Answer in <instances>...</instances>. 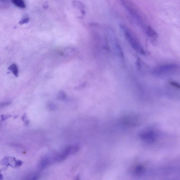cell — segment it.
Here are the masks:
<instances>
[{
	"label": "cell",
	"instance_id": "obj_6",
	"mask_svg": "<svg viewBox=\"0 0 180 180\" xmlns=\"http://www.w3.org/2000/svg\"><path fill=\"white\" fill-rule=\"evenodd\" d=\"M12 2L16 7L24 9L26 8V5L25 3L24 0H11Z\"/></svg>",
	"mask_w": 180,
	"mask_h": 180
},
{
	"label": "cell",
	"instance_id": "obj_2",
	"mask_svg": "<svg viewBox=\"0 0 180 180\" xmlns=\"http://www.w3.org/2000/svg\"><path fill=\"white\" fill-rule=\"evenodd\" d=\"M120 28L131 47L136 52L142 55H145V52L138 39L130 29L125 25L121 24Z\"/></svg>",
	"mask_w": 180,
	"mask_h": 180
},
{
	"label": "cell",
	"instance_id": "obj_3",
	"mask_svg": "<svg viewBox=\"0 0 180 180\" xmlns=\"http://www.w3.org/2000/svg\"><path fill=\"white\" fill-rule=\"evenodd\" d=\"M179 66L175 63L164 64L157 66L153 70L152 73L158 77H165L177 73L179 70Z\"/></svg>",
	"mask_w": 180,
	"mask_h": 180
},
{
	"label": "cell",
	"instance_id": "obj_4",
	"mask_svg": "<svg viewBox=\"0 0 180 180\" xmlns=\"http://www.w3.org/2000/svg\"><path fill=\"white\" fill-rule=\"evenodd\" d=\"M23 162L20 160H17L15 158L7 157L0 161V164L10 166L14 168H17L21 166Z\"/></svg>",
	"mask_w": 180,
	"mask_h": 180
},
{
	"label": "cell",
	"instance_id": "obj_5",
	"mask_svg": "<svg viewBox=\"0 0 180 180\" xmlns=\"http://www.w3.org/2000/svg\"><path fill=\"white\" fill-rule=\"evenodd\" d=\"M145 30L149 38L152 39L153 40H156L158 38V34L156 31L149 26H148Z\"/></svg>",
	"mask_w": 180,
	"mask_h": 180
},
{
	"label": "cell",
	"instance_id": "obj_8",
	"mask_svg": "<svg viewBox=\"0 0 180 180\" xmlns=\"http://www.w3.org/2000/svg\"><path fill=\"white\" fill-rule=\"evenodd\" d=\"M29 21V18L26 17L23 18L19 22V24L20 25H23L28 23Z\"/></svg>",
	"mask_w": 180,
	"mask_h": 180
},
{
	"label": "cell",
	"instance_id": "obj_10",
	"mask_svg": "<svg viewBox=\"0 0 180 180\" xmlns=\"http://www.w3.org/2000/svg\"><path fill=\"white\" fill-rule=\"evenodd\" d=\"M10 102H9L1 103H0V108L5 107L6 106V105H9L10 104Z\"/></svg>",
	"mask_w": 180,
	"mask_h": 180
},
{
	"label": "cell",
	"instance_id": "obj_11",
	"mask_svg": "<svg viewBox=\"0 0 180 180\" xmlns=\"http://www.w3.org/2000/svg\"><path fill=\"white\" fill-rule=\"evenodd\" d=\"M3 177V175L0 173V179H1V178Z\"/></svg>",
	"mask_w": 180,
	"mask_h": 180
},
{
	"label": "cell",
	"instance_id": "obj_1",
	"mask_svg": "<svg viewBox=\"0 0 180 180\" xmlns=\"http://www.w3.org/2000/svg\"><path fill=\"white\" fill-rule=\"evenodd\" d=\"M120 1L123 7L136 23L145 30L148 26L142 14L135 4L131 0H120Z\"/></svg>",
	"mask_w": 180,
	"mask_h": 180
},
{
	"label": "cell",
	"instance_id": "obj_9",
	"mask_svg": "<svg viewBox=\"0 0 180 180\" xmlns=\"http://www.w3.org/2000/svg\"><path fill=\"white\" fill-rule=\"evenodd\" d=\"M170 84L171 86H172L175 88L179 89L180 86L179 84H178L177 83L175 82H171L170 83Z\"/></svg>",
	"mask_w": 180,
	"mask_h": 180
},
{
	"label": "cell",
	"instance_id": "obj_7",
	"mask_svg": "<svg viewBox=\"0 0 180 180\" xmlns=\"http://www.w3.org/2000/svg\"><path fill=\"white\" fill-rule=\"evenodd\" d=\"M8 70L12 71V73L16 77H18V69L17 65L15 64H12L8 68Z\"/></svg>",
	"mask_w": 180,
	"mask_h": 180
}]
</instances>
